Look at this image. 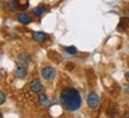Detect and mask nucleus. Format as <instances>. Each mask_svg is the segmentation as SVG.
I'll use <instances>...</instances> for the list:
<instances>
[{
    "label": "nucleus",
    "instance_id": "obj_1",
    "mask_svg": "<svg viewBox=\"0 0 129 118\" xmlns=\"http://www.w3.org/2000/svg\"><path fill=\"white\" fill-rule=\"evenodd\" d=\"M60 103L67 111H77L81 105V97L75 88L67 87L61 91Z\"/></svg>",
    "mask_w": 129,
    "mask_h": 118
},
{
    "label": "nucleus",
    "instance_id": "obj_2",
    "mask_svg": "<svg viewBox=\"0 0 129 118\" xmlns=\"http://www.w3.org/2000/svg\"><path fill=\"white\" fill-rule=\"evenodd\" d=\"M86 101H87V105L90 109H97L98 105H99V97H98L97 93L91 92V93H88Z\"/></svg>",
    "mask_w": 129,
    "mask_h": 118
},
{
    "label": "nucleus",
    "instance_id": "obj_3",
    "mask_svg": "<svg viewBox=\"0 0 129 118\" xmlns=\"http://www.w3.org/2000/svg\"><path fill=\"white\" fill-rule=\"evenodd\" d=\"M29 88L30 91L34 92V93H38V92H42L43 90V85L40 79H32L31 81L29 82Z\"/></svg>",
    "mask_w": 129,
    "mask_h": 118
},
{
    "label": "nucleus",
    "instance_id": "obj_4",
    "mask_svg": "<svg viewBox=\"0 0 129 118\" xmlns=\"http://www.w3.org/2000/svg\"><path fill=\"white\" fill-rule=\"evenodd\" d=\"M55 69L53 68V67H44V68L42 69V72H41V75L43 79H46V80H50V79H53V77L55 76Z\"/></svg>",
    "mask_w": 129,
    "mask_h": 118
},
{
    "label": "nucleus",
    "instance_id": "obj_5",
    "mask_svg": "<svg viewBox=\"0 0 129 118\" xmlns=\"http://www.w3.org/2000/svg\"><path fill=\"white\" fill-rule=\"evenodd\" d=\"M26 74H28V70H26V68L24 67V64L18 63L16 66V68H14V75L17 77L24 79V77L26 76Z\"/></svg>",
    "mask_w": 129,
    "mask_h": 118
},
{
    "label": "nucleus",
    "instance_id": "obj_6",
    "mask_svg": "<svg viewBox=\"0 0 129 118\" xmlns=\"http://www.w3.org/2000/svg\"><path fill=\"white\" fill-rule=\"evenodd\" d=\"M47 33H44V32L42 31H36L32 33V40L35 42H37V43H42V42H44L47 40Z\"/></svg>",
    "mask_w": 129,
    "mask_h": 118
},
{
    "label": "nucleus",
    "instance_id": "obj_7",
    "mask_svg": "<svg viewBox=\"0 0 129 118\" xmlns=\"http://www.w3.org/2000/svg\"><path fill=\"white\" fill-rule=\"evenodd\" d=\"M17 19H18L19 23L22 24H29L30 22H31V18H30V16H29L28 13H25V12H19L18 14H17Z\"/></svg>",
    "mask_w": 129,
    "mask_h": 118
},
{
    "label": "nucleus",
    "instance_id": "obj_8",
    "mask_svg": "<svg viewBox=\"0 0 129 118\" xmlns=\"http://www.w3.org/2000/svg\"><path fill=\"white\" fill-rule=\"evenodd\" d=\"M6 5L10 9V11H12V12L18 10V1L17 0H6Z\"/></svg>",
    "mask_w": 129,
    "mask_h": 118
},
{
    "label": "nucleus",
    "instance_id": "obj_9",
    "mask_svg": "<svg viewBox=\"0 0 129 118\" xmlns=\"http://www.w3.org/2000/svg\"><path fill=\"white\" fill-rule=\"evenodd\" d=\"M18 62L22 64H28L30 62V55L29 54H20L18 56Z\"/></svg>",
    "mask_w": 129,
    "mask_h": 118
},
{
    "label": "nucleus",
    "instance_id": "obj_10",
    "mask_svg": "<svg viewBox=\"0 0 129 118\" xmlns=\"http://www.w3.org/2000/svg\"><path fill=\"white\" fill-rule=\"evenodd\" d=\"M44 11H46V6H44V5H40V6H37V7H35V9L32 10L34 14L37 16V17H38V16H41Z\"/></svg>",
    "mask_w": 129,
    "mask_h": 118
},
{
    "label": "nucleus",
    "instance_id": "obj_11",
    "mask_svg": "<svg viewBox=\"0 0 129 118\" xmlns=\"http://www.w3.org/2000/svg\"><path fill=\"white\" fill-rule=\"evenodd\" d=\"M38 103L41 105H48V103H49L48 97H47L44 93H41V94L38 95Z\"/></svg>",
    "mask_w": 129,
    "mask_h": 118
},
{
    "label": "nucleus",
    "instance_id": "obj_12",
    "mask_svg": "<svg viewBox=\"0 0 129 118\" xmlns=\"http://www.w3.org/2000/svg\"><path fill=\"white\" fill-rule=\"evenodd\" d=\"M116 113H117V109H116V106H115V105H111L110 107L108 109V114L114 117Z\"/></svg>",
    "mask_w": 129,
    "mask_h": 118
},
{
    "label": "nucleus",
    "instance_id": "obj_13",
    "mask_svg": "<svg viewBox=\"0 0 129 118\" xmlns=\"http://www.w3.org/2000/svg\"><path fill=\"white\" fill-rule=\"evenodd\" d=\"M66 53H68V54H75V53H77V48H75V47H66Z\"/></svg>",
    "mask_w": 129,
    "mask_h": 118
},
{
    "label": "nucleus",
    "instance_id": "obj_14",
    "mask_svg": "<svg viewBox=\"0 0 129 118\" xmlns=\"http://www.w3.org/2000/svg\"><path fill=\"white\" fill-rule=\"evenodd\" d=\"M5 100H6L5 93H4V92H1V93H0V104H1V105L5 104Z\"/></svg>",
    "mask_w": 129,
    "mask_h": 118
},
{
    "label": "nucleus",
    "instance_id": "obj_15",
    "mask_svg": "<svg viewBox=\"0 0 129 118\" xmlns=\"http://www.w3.org/2000/svg\"><path fill=\"white\" fill-rule=\"evenodd\" d=\"M121 118H129V112H125V113L123 114V116H122Z\"/></svg>",
    "mask_w": 129,
    "mask_h": 118
},
{
    "label": "nucleus",
    "instance_id": "obj_16",
    "mask_svg": "<svg viewBox=\"0 0 129 118\" xmlns=\"http://www.w3.org/2000/svg\"><path fill=\"white\" fill-rule=\"evenodd\" d=\"M125 77H127V79H129V72L125 73Z\"/></svg>",
    "mask_w": 129,
    "mask_h": 118
},
{
    "label": "nucleus",
    "instance_id": "obj_17",
    "mask_svg": "<svg viewBox=\"0 0 129 118\" xmlns=\"http://www.w3.org/2000/svg\"><path fill=\"white\" fill-rule=\"evenodd\" d=\"M38 118H46V117H43V116H42V117H38Z\"/></svg>",
    "mask_w": 129,
    "mask_h": 118
}]
</instances>
